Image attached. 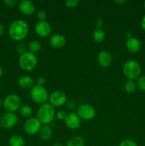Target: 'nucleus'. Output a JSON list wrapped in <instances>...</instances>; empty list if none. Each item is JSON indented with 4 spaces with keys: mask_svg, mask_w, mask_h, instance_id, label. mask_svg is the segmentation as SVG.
<instances>
[{
    "mask_svg": "<svg viewBox=\"0 0 145 146\" xmlns=\"http://www.w3.org/2000/svg\"><path fill=\"white\" fill-rule=\"evenodd\" d=\"M77 114L80 119L85 121H90L95 118L96 111L93 106L88 104L80 105L77 108Z\"/></svg>",
    "mask_w": 145,
    "mask_h": 146,
    "instance_id": "obj_7",
    "label": "nucleus"
},
{
    "mask_svg": "<svg viewBox=\"0 0 145 146\" xmlns=\"http://www.w3.org/2000/svg\"><path fill=\"white\" fill-rule=\"evenodd\" d=\"M18 121V116L14 113L6 112L0 118V125L5 129H9L15 126Z\"/></svg>",
    "mask_w": 145,
    "mask_h": 146,
    "instance_id": "obj_10",
    "label": "nucleus"
},
{
    "mask_svg": "<svg viewBox=\"0 0 145 146\" xmlns=\"http://www.w3.org/2000/svg\"><path fill=\"white\" fill-rule=\"evenodd\" d=\"M41 47H42V46H41V43L36 40H32V41H29V43L27 45L28 51L34 54L38 52L41 49Z\"/></svg>",
    "mask_w": 145,
    "mask_h": 146,
    "instance_id": "obj_21",
    "label": "nucleus"
},
{
    "mask_svg": "<svg viewBox=\"0 0 145 146\" xmlns=\"http://www.w3.org/2000/svg\"><path fill=\"white\" fill-rule=\"evenodd\" d=\"M2 75H3V69H2V68H1V66H0V78H1Z\"/></svg>",
    "mask_w": 145,
    "mask_h": 146,
    "instance_id": "obj_39",
    "label": "nucleus"
},
{
    "mask_svg": "<svg viewBox=\"0 0 145 146\" xmlns=\"http://www.w3.org/2000/svg\"><path fill=\"white\" fill-rule=\"evenodd\" d=\"M112 62V56L107 51H101L98 55V63L100 66L107 68L111 65Z\"/></svg>",
    "mask_w": 145,
    "mask_h": 146,
    "instance_id": "obj_15",
    "label": "nucleus"
},
{
    "mask_svg": "<svg viewBox=\"0 0 145 146\" xmlns=\"http://www.w3.org/2000/svg\"><path fill=\"white\" fill-rule=\"evenodd\" d=\"M144 9H145V1L144 2Z\"/></svg>",
    "mask_w": 145,
    "mask_h": 146,
    "instance_id": "obj_42",
    "label": "nucleus"
},
{
    "mask_svg": "<svg viewBox=\"0 0 145 146\" xmlns=\"http://www.w3.org/2000/svg\"><path fill=\"white\" fill-rule=\"evenodd\" d=\"M55 113L54 107L49 103H45L40 106L37 111V118L40 121L41 124L48 125L51 124L55 118Z\"/></svg>",
    "mask_w": 145,
    "mask_h": 146,
    "instance_id": "obj_2",
    "label": "nucleus"
},
{
    "mask_svg": "<svg viewBox=\"0 0 145 146\" xmlns=\"http://www.w3.org/2000/svg\"><path fill=\"white\" fill-rule=\"evenodd\" d=\"M93 40L97 43H102L105 40V32L102 29H96L92 34Z\"/></svg>",
    "mask_w": 145,
    "mask_h": 146,
    "instance_id": "obj_22",
    "label": "nucleus"
},
{
    "mask_svg": "<svg viewBox=\"0 0 145 146\" xmlns=\"http://www.w3.org/2000/svg\"><path fill=\"white\" fill-rule=\"evenodd\" d=\"M55 115H56V118H58V120H61V121H64L65 118V117H66L67 113L64 111H61V110H60V111H57L56 113H55Z\"/></svg>",
    "mask_w": 145,
    "mask_h": 146,
    "instance_id": "obj_30",
    "label": "nucleus"
},
{
    "mask_svg": "<svg viewBox=\"0 0 145 146\" xmlns=\"http://www.w3.org/2000/svg\"><path fill=\"white\" fill-rule=\"evenodd\" d=\"M1 106H2V101H1V98H0V108H1Z\"/></svg>",
    "mask_w": 145,
    "mask_h": 146,
    "instance_id": "obj_41",
    "label": "nucleus"
},
{
    "mask_svg": "<svg viewBox=\"0 0 145 146\" xmlns=\"http://www.w3.org/2000/svg\"><path fill=\"white\" fill-rule=\"evenodd\" d=\"M67 101V95L65 92L60 90L53 91L48 97V102L53 107H60L65 105Z\"/></svg>",
    "mask_w": 145,
    "mask_h": 146,
    "instance_id": "obj_8",
    "label": "nucleus"
},
{
    "mask_svg": "<svg viewBox=\"0 0 145 146\" xmlns=\"http://www.w3.org/2000/svg\"><path fill=\"white\" fill-rule=\"evenodd\" d=\"M65 106H66V108H68L70 111H72L75 108H76V104L74 101H68L65 104Z\"/></svg>",
    "mask_w": 145,
    "mask_h": 146,
    "instance_id": "obj_31",
    "label": "nucleus"
},
{
    "mask_svg": "<svg viewBox=\"0 0 145 146\" xmlns=\"http://www.w3.org/2000/svg\"><path fill=\"white\" fill-rule=\"evenodd\" d=\"M119 146H138L136 142H134L132 140L126 139L122 141V142L119 143Z\"/></svg>",
    "mask_w": 145,
    "mask_h": 146,
    "instance_id": "obj_28",
    "label": "nucleus"
},
{
    "mask_svg": "<svg viewBox=\"0 0 145 146\" xmlns=\"http://www.w3.org/2000/svg\"><path fill=\"white\" fill-rule=\"evenodd\" d=\"M38 135L41 140L44 141H48L52 136V129L48 125H42L38 132Z\"/></svg>",
    "mask_w": 145,
    "mask_h": 146,
    "instance_id": "obj_18",
    "label": "nucleus"
},
{
    "mask_svg": "<svg viewBox=\"0 0 145 146\" xmlns=\"http://www.w3.org/2000/svg\"><path fill=\"white\" fill-rule=\"evenodd\" d=\"M18 7L20 12L26 16H30L34 14L36 9L34 3L29 0H22L19 1Z\"/></svg>",
    "mask_w": 145,
    "mask_h": 146,
    "instance_id": "obj_13",
    "label": "nucleus"
},
{
    "mask_svg": "<svg viewBox=\"0 0 145 146\" xmlns=\"http://www.w3.org/2000/svg\"><path fill=\"white\" fill-rule=\"evenodd\" d=\"M53 146H64L63 144L60 143H54Z\"/></svg>",
    "mask_w": 145,
    "mask_h": 146,
    "instance_id": "obj_40",
    "label": "nucleus"
},
{
    "mask_svg": "<svg viewBox=\"0 0 145 146\" xmlns=\"http://www.w3.org/2000/svg\"><path fill=\"white\" fill-rule=\"evenodd\" d=\"M30 97L33 101L39 105L47 103L48 101V93L44 86L38 85H34L30 91Z\"/></svg>",
    "mask_w": 145,
    "mask_h": 146,
    "instance_id": "obj_5",
    "label": "nucleus"
},
{
    "mask_svg": "<svg viewBox=\"0 0 145 146\" xmlns=\"http://www.w3.org/2000/svg\"><path fill=\"white\" fill-rule=\"evenodd\" d=\"M4 32V27L1 24H0V36L3 35Z\"/></svg>",
    "mask_w": 145,
    "mask_h": 146,
    "instance_id": "obj_37",
    "label": "nucleus"
},
{
    "mask_svg": "<svg viewBox=\"0 0 145 146\" xmlns=\"http://www.w3.org/2000/svg\"><path fill=\"white\" fill-rule=\"evenodd\" d=\"M4 3L9 7H14L17 4L16 0H4Z\"/></svg>",
    "mask_w": 145,
    "mask_h": 146,
    "instance_id": "obj_32",
    "label": "nucleus"
},
{
    "mask_svg": "<svg viewBox=\"0 0 145 146\" xmlns=\"http://www.w3.org/2000/svg\"><path fill=\"white\" fill-rule=\"evenodd\" d=\"M36 83H37V85L44 86V84H45V79L44 78V77H39V78L37 79Z\"/></svg>",
    "mask_w": 145,
    "mask_h": 146,
    "instance_id": "obj_34",
    "label": "nucleus"
},
{
    "mask_svg": "<svg viewBox=\"0 0 145 146\" xmlns=\"http://www.w3.org/2000/svg\"><path fill=\"white\" fill-rule=\"evenodd\" d=\"M141 27H142V29L144 31H145V14L144 15V17H142V21H141Z\"/></svg>",
    "mask_w": 145,
    "mask_h": 146,
    "instance_id": "obj_36",
    "label": "nucleus"
},
{
    "mask_svg": "<svg viewBox=\"0 0 145 146\" xmlns=\"http://www.w3.org/2000/svg\"><path fill=\"white\" fill-rule=\"evenodd\" d=\"M95 25H96L97 29H101L104 25V21L102 20V19L99 18L96 20V22H95Z\"/></svg>",
    "mask_w": 145,
    "mask_h": 146,
    "instance_id": "obj_33",
    "label": "nucleus"
},
{
    "mask_svg": "<svg viewBox=\"0 0 145 146\" xmlns=\"http://www.w3.org/2000/svg\"><path fill=\"white\" fill-rule=\"evenodd\" d=\"M125 46H126L127 49L129 52L132 54H136L140 51L142 48V43L138 38L132 36L131 38L127 39Z\"/></svg>",
    "mask_w": 145,
    "mask_h": 146,
    "instance_id": "obj_14",
    "label": "nucleus"
},
{
    "mask_svg": "<svg viewBox=\"0 0 145 146\" xmlns=\"http://www.w3.org/2000/svg\"><path fill=\"white\" fill-rule=\"evenodd\" d=\"M125 2H126L125 0H115V1H114V3H115L117 6H120L122 5V4H125Z\"/></svg>",
    "mask_w": 145,
    "mask_h": 146,
    "instance_id": "obj_35",
    "label": "nucleus"
},
{
    "mask_svg": "<svg viewBox=\"0 0 145 146\" xmlns=\"http://www.w3.org/2000/svg\"><path fill=\"white\" fill-rule=\"evenodd\" d=\"M18 84L20 88L28 89L34 86V79L30 76H22L18 78Z\"/></svg>",
    "mask_w": 145,
    "mask_h": 146,
    "instance_id": "obj_17",
    "label": "nucleus"
},
{
    "mask_svg": "<svg viewBox=\"0 0 145 146\" xmlns=\"http://www.w3.org/2000/svg\"><path fill=\"white\" fill-rule=\"evenodd\" d=\"M37 19H38V21H45V19H46V13L44 10H40L37 13Z\"/></svg>",
    "mask_w": 145,
    "mask_h": 146,
    "instance_id": "obj_29",
    "label": "nucleus"
},
{
    "mask_svg": "<svg viewBox=\"0 0 145 146\" xmlns=\"http://www.w3.org/2000/svg\"><path fill=\"white\" fill-rule=\"evenodd\" d=\"M34 29H35L36 34L38 36L41 38H46L49 36L51 33V26L46 20L38 21L36 24Z\"/></svg>",
    "mask_w": 145,
    "mask_h": 146,
    "instance_id": "obj_11",
    "label": "nucleus"
},
{
    "mask_svg": "<svg viewBox=\"0 0 145 146\" xmlns=\"http://www.w3.org/2000/svg\"><path fill=\"white\" fill-rule=\"evenodd\" d=\"M20 113L24 118H31L33 114V109L31 106L28 105H24L21 106V107L19 109Z\"/></svg>",
    "mask_w": 145,
    "mask_h": 146,
    "instance_id": "obj_24",
    "label": "nucleus"
},
{
    "mask_svg": "<svg viewBox=\"0 0 145 146\" xmlns=\"http://www.w3.org/2000/svg\"><path fill=\"white\" fill-rule=\"evenodd\" d=\"M16 49L18 51V53H20L21 54H24V53L26 52L27 51V46L24 44V42H21V41H19V42L17 44L16 46Z\"/></svg>",
    "mask_w": 145,
    "mask_h": 146,
    "instance_id": "obj_26",
    "label": "nucleus"
},
{
    "mask_svg": "<svg viewBox=\"0 0 145 146\" xmlns=\"http://www.w3.org/2000/svg\"><path fill=\"white\" fill-rule=\"evenodd\" d=\"M41 123L39 120L35 117L27 118L24 124V131L28 135H35L38 133L41 128Z\"/></svg>",
    "mask_w": 145,
    "mask_h": 146,
    "instance_id": "obj_9",
    "label": "nucleus"
},
{
    "mask_svg": "<svg viewBox=\"0 0 145 146\" xmlns=\"http://www.w3.org/2000/svg\"><path fill=\"white\" fill-rule=\"evenodd\" d=\"M28 26L26 21L17 19L13 21L9 27V35L10 38L16 41H21L28 34Z\"/></svg>",
    "mask_w": 145,
    "mask_h": 146,
    "instance_id": "obj_1",
    "label": "nucleus"
},
{
    "mask_svg": "<svg viewBox=\"0 0 145 146\" xmlns=\"http://www.w3.org/2000/svg\"><path fill=\"white\" fill-rule=\"evenodd\" d=\"M136 88H137L136 82L134 80L128 79L124 86V88L127 94H133L136 91Z\"/></svg>",
    "mask_w": 145,
    "mask_h": 146,
    "instance_id": "obj_23",
    "label": "nucleus"
},
{
    "mask_svg": "<svg viewBox=\"0 0 145 146\" xmlns=\"http://www.w3.org/2000/svg\"><path fill=\"white\" fill-rule=\"evenodd\" d=\"M64 122L68 128L71 130H76L80 126L81 119L78 116V114L71 112L69 113H67Z\"/></svg>",
    "mask_w": 145,
    "mask_h": 146,
    "instance_id": "obj_12",
    "label": "nucleus"
},
{
    "mask_svg": "<svg viewBox=\"0 0 145 146\" xmlns=\"http://www.w3.org/2000/svg\"><path fill=\"white\" fill-rule=\"evenodd\" d=\"M2 106L7 112L14 113L21 107V99L16 94H9L3 101Z\"/></svg>",
    "mask_w": 145,
    "mask_h": 146,
    "instance_id": "obj_6",
    "label": "nucleus"
},
{
    "mask_svg": "<svg viewBox=\"0 0 145 146\" xmlns=\"http://www.w3.org/2000/svg\"><path fill=\"white\" fill-rule=\"evenodd\" d=\"M80 1L78 0H66L65 1V5L68 8L72 9L76 7L79 4Z\"/></svg>",
    "mask_w": 145,
    "mask_h": 146,
    "instance_id": "obj_27",
    "label": "nucleus"
},
{
    "mask_svg": "<svg viewBox=\"0 0 145 146\" xmlns=\"http://www.w3.org/2000/svg\"><path fill=\"white\" fill-rule=\"evenodd\" d=\"M65 146H85V141L81 136L76 135L70 138Z\"/></svg>",
    "mask_w": 145,
    "mask_h": 146,
    "instance_id": "obj_20",
    "label": "nucleus"
},
{
    "mask_svg": "<svg viewBox=\"0 0 145 146\" xmlns=\"http://www.w3.org/2000/svg\"><path fill=\"white\" fill-rule=\"evenodd\" d=\"M136 86L141 91H145V76H140L136 79Z\"/></svg>",
    "mask_w": 145,
    "mask_h": 146,
    "instance_id": "obj_25",
    "label": "nucleus"
},
{
    "mask_svg": "<svg viewBox=\"0 0 145 146\" xmlns=\"http://www.w3.org/2000/svg\"><path fill=\"white\" fill-rule=\"evenodd\" d=\"M125 36L127 38V39H128V38H131V37H132V32H131V31H127L126 34H125Z\"/></svg>",
    "mask_w": 145,
    "mask_h": 146,
    "instance_id": "obj_38",
    "label": "nucleus"
},
{
    "mask_svg": "<svg viewBox=\"0 0 145 146\" xmlns=\"http://www.w3.org/2000/svg\"><path fill=\"white\" fill-rule=\"evenodd\" d=\"M122 72L128 79L135 81L141 76L142 67L135 60H129L124 64Z\"/></svg>",
    "mask_w": 145,
    "mask_h": 146,
    "instance_id": "obj_3",
    "label": "nucleus"
},
{
    "mask_svg": "<svg viewBox=\"0 0 145 146\" xmlns=\"http://www.w3.org/2000/svg\"><path fill=\"white\" fill-rule=\"evenodd\" d=\"M49 44L53 48H61L66 44V38L62 34H54L50 38Z\"/></svg>",
    "mask_w": 145,
    "mask_h": 146,
    "instance_id": "obj_16",
    "label": "nucleus"
},
{
    "mask_svg": "<svg viewBox=\"0 0 145 146\" xmlns=\"http://www.w3.org/2000/svg\"><path fill=\"white\" fill-rule=\"evenodd\" d=\"M9 146H25V140L19 135H14L9 140Z\"/></svg>",
    "mask_w": 145,
    "mask_h": 146,
    "instance_id": "obj_19",
    "label": "nucleus"
},
{
    "mask_svg": "<svg viewBox=\"0 0 145 146\" xmlns=\"http://www.w3.org/2000/svg\"><path fill=\"white\" fill-rule=\"evenodd\" d=\"M38 59L34 54L26 51L21 54L18 58V65L22 70L25 71H31L36 66Z\"/></svg>",
    "mask_w": 145,
    "mask_h": 146,
    "instance_id": "obj_4",
    "label": "nucleus"
}]
</instances>
